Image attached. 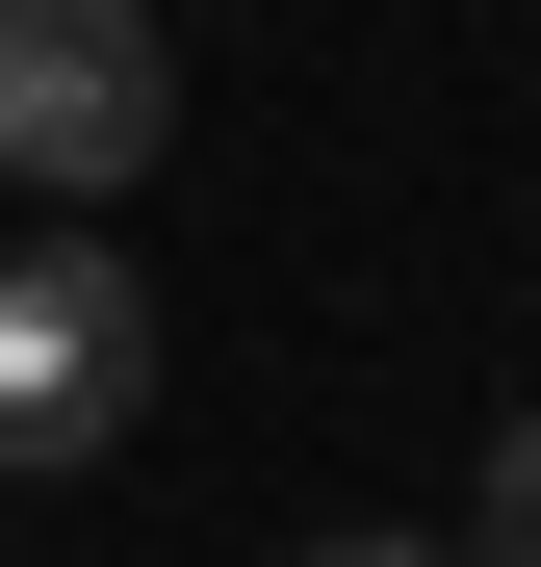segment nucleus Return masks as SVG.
<instances>
[{"mask_svg": "<svg viewBox=\"0 0 541 567\" xmlns=\"http://www.w3.org/2000/svg\"><path fill=\"white\" fill-rule=\"evenodd\" d=\"M465 567H541V413L490 439V491H465Z\"/></svg>", "mask_w": 541, "mask_h": 567, "instance_id": "3", "label": "nucleus"}, {"mask_svg": "<svg viewBox=\"0 0 541 567\" xmlns=\"http://www.w3.org/2000/svg\"><path fill=\"white\" fill-rule=\"evenodd\" d=\"M129 413H155V310H129V258H104V233H27V258H0V464L52 491V464H104Z\"/></svg>", "mask_w": 541, "mask_h": 567, "instance_id": "2", "label": "nucleus"}, {"mask_svg": "<svg viewBox=\"0 0 541 567\" xmlns=\"http://www.w3.org/2000/svg\"><path fill=\"white\" fill-rule=\"evenodd\" d=\"M155 130H180L155 0H0V181H27V207H104V181H155Z\"/></svg>", "mask_w": 541, "mask_h": 567, "instance_id": "1", "label": "nucleus"}, {"mask_svg": "<svg viewBox=\"0 0 541 567\" xmlns=\"http://www.w3.org/2000/svg\"><path fill=\"white\" fill-rule=\"evenodd\" d=\"M310 567H465V542H387V516H335V542H310Z\"/></svg>", "mask_w": 541, "mask_h": 567, "instance_id": "4", "label": "nucleus"}]
</instances>
